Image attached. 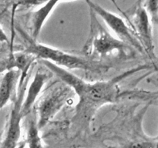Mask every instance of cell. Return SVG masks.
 Instances as JSON below:
<instances>
[{
    "label": "cell",
    "mask_w": 158,
    "mask_h": 148,
    "mask_svg": "<svg viewBox=\"0 0 158 148\" xmlns=\"http://www.w3.org/2000/svg\"><path fill=\"white\" fill-rule=\"evenodd\" d=\"M41 63L63 83L68 85L78 97V103L76 106L72 123L79 127L89 126L95 114L102 106L117 101L120 96L118 83L121 80L148 67L144 65L134 68L111 80L88 82L50 62L41 60Z\"/></svg>",
    "instance_id": "cell-1"
},
{
    "label": "cell",
    "mask_w": 158,
    "mask_h": 148,
    "mask_svg": "<svg viewBox=\"0 0 158 148\" xmlns=\"http://www.w3.org/2000/svg\"><path fill=\"white\" fill-rule=\"evenodd\" d=\"M23 41L24 52L33 56L35 59L46 60L56 66L66 69H80L86 72L102 73L110 69V66L100 60H92L85 56H78L62 49L46 46L33 39L27 32L17 28Z\"/></svg>",
    "instance_id": "cell-2"
},
{
    "label": "cell",
    "mask_w": 158,
    "mask_h": 148,
    "mask_svg": "<svg viewBox=\"0 0 158 148\" xmlns=\"http://www.w3.org/2000/svg\"><path fill=\"white\" fill-rule=\"evenodd\" d=\"M89 16L90 29L82 50L83 56L100 61L112 57L129 60L135 56V49L111 35L102 26L97 15L91 9H89Z\"/></svg>",
    "instance_id": "cell-3"
},
{
    "label": "cell",
    "mask_w": 158,
    "mask_h": 148,
    "mask_svg": "<svg viewBox=\"0 0 158 148\" xmlns=\"http://www.w3.org/2000/svg\"><path fill=\"white\" fill-rule=\"evenodd\" d=\"M62 82V81H61ZM74 92L68 85L56 83L48 88L37 101L35 108L37 114L36 123L41 129L50 121L57 113L71 100Z\"/></svg>",
    "instance_id": "cell-4"
},
{
    "label": "cell",
    "mask_w": 158,
    "mask_h": 148,
    "mask_svg": "<svg viewBox=\"0 0 158 148\" xmlns=\"http://www.w3.org/2000/svg\"><path fill=\"white\" fill-rule=\"evenodd\" d=\"M27 74L22 73L17 91L12 97V106L0 137V148H17L22 134L21 106L27 86Z\"/></svg>",
    "instance_id": "cell-5"
},
{
    "label": "cell",
    "mask_w": 158,
    "mask_h": 148,
    "mask_svg": "<svg viewBox=\"0 0 158 148\" xmlns=\"http://www.w3.org/2000/svg\"><path fill=\"white\" fill-rule=\"evenodd\" d=\"M112 2L116 5L114 0H112ZM117 7L118 8V6ZM118 9L124 16L125 21L134 32V35L140 41L145 53L151 60L156 59L153 41L152 23L148 12L142 5L141 0H138L127 11H121L119 8Z\"/></svg>",
    "instance_id": "cell-6"
},
{
    "label": "cell",
    "mask_w": 158,
    "mask_h": 148,
    "mask_svg": "<svg viewBox=\"0 0 158 148\" xmlns=\"http://www.w3.org/2000/svg\"><path fill=\"white\" fill-rule=\"evenodd\" d=\"M86 2L89 9L104 21L106 26L115 33L118 39L131 46L135 50L139 51L140 53L146 54L140 41L134 35L130 26L122 17L106 10L91 0H86Z\"/></svg>",
    "instance_id": "cell-7"
},
{
    "label": "cell",
    "mask_w": 158,
    "mask_h": 148,
    "mask_svg": "<svg viewBox=\"0 0 158 148\" xmlns=\"http://www.w3.org/2000/svg\"><path fill=\"white\" fill-rule=\"evenodd\" d=\"M49 77V76L46 71L42 69H38L36 71L33 80H32L28 88L27 92L26 90L24 98L22 103L21 114L23 118L26 117L33 109L35 101L39 98V95L41 92L42 89L46 84Z\"/></svg>",
    "instance_id": "cell-8"
},
{
    "label": "cell",
    "mask_w": 158,
    "mask_h": 148,
    "mask_svg": "<svg viewBox=\"0 0 158 148\" xmlns=\"http://www.w3.org/2000/svg\"><path fill=\"white\" fill-rule=\"evenodd\" d=\"M58 3L57 0H48L40 9L26 15V23L30 30L29 35L33 39L37 40L43 25Z\"/></svg>",
    "instance_id": "cell-9"
},
{
    "label": "cell",
    "mask_w": 158,
    "mask_h": 148,
    "mask_svg": "<svg viewBox=\"0 0 158 148\" xmlns=\"http://www.w3.org/2000/svg\"><path fill=\"white\" fill-rule=\"evenodd\" d=\"M22 72L18 69L6 71L0 80V109L12 99L16 91Z\"/></svg>",
    "instance_id": "cell-10"
},
{
    "label": "cell",
    "mask_w": 158,
    "mask_h": 148,
    "mask_svg": "<svg viewBox=\"0 0 158 148\" xmlns=\"http://www.w3.org/2000/svg\"><path fill=\"white\" fill-rule=\"evenodd\" d=\"M35 60L33 56L26 52H12L6 58L0 61V73L11 69H18L23 72H29L32 62Z\"/></svg>",
    "instance_id": "cell-11"
},
{
    "label": "cell",
    "mask_w": 158,
    "mask_h": 148,
    "mask_svg": "<svg viewBox=\"0 0 158 148\" xmlns=\"http://www.w3.org/2000/svg\"><path fill=\"white\" fill-rule=\"evenodd\" d=\"M23 143H19L17 148H23L25 146L28 148H43V141L40 135V129L37 126L36 121L34 120H29L26 130V138Z\"/></svg>",
    "instance_id": "cell-12"
},
{
    "label": "cell",
    "mask_w": 158,
    "mask_h": 148,
    "mask_svg": "<svg viewBox=\"0 0 158 148\" xmlns=\"http://www.w3.org/2000/svg\"><path fill=\"white\" fill-rule=\"evenodd\" d=\"M143 8L148 12L152 24L157 25L158 21V0H141Z\"/></svg>",
    "instance_id": "cell-13"
},
{
    "label": "cell",
    "mask_w": 158,
    "mask_h": 148,
    "mask_svg": "<svg viewBox=\"0 0 158 148\" xmlns=\"http://www.w3.org/2000/svg\"><path fill=\"white\" fill-rule=\"evenodd\" d=\"M48 0H15L13 2V8L16 9L17 7H32L34 6L43 5Z\"/></svg>",
    "instance_id": "cell-14"
},
{
    "label": "cell",
    "mask_w": 158,
    "mask_h": 148,
    "mask_svg": "<svg viewBox=\"0 0 158 148\" xmlns=\"http://www.w3.org/2000/svg\"><path fill=\"white\" fill-rule=\"evenodd\" d=\"M15 0H0V15H2L13 4Z\"/></svg>",
    "instance_id": "cell-15"
},
{
    "label": "cell",
    "mask_w": 158,
    "mask_h": 148,
    "mask_svg": "<svg viewBox=\"0 0 158 148\" xmlns=\"http://www.w3.org/2000/svg\"><path fill=\"white\" fill-rule=\"evenodd\" d=\"M0 42L1 43H9V38H8L7 35L6 34V32L3 31V29L0 27Z\"/></svg>",
    "instance_id": "cell-16"
},
{
    "label": "cell",
    "mask_w": 158,
    "mask_h": 148,
    "mask_svg": "<svg viewBox=\"0 0 158 148\" xmlns=\"http://www.w3.org/2000/svg\"><path fill=\"white\" fill-rule=\"evenodd\" d=\"M57 1L60 2H62V1H70V0H57Z\"/></svg>",
    "instance_id": "cell-17"
}]
</instances>
